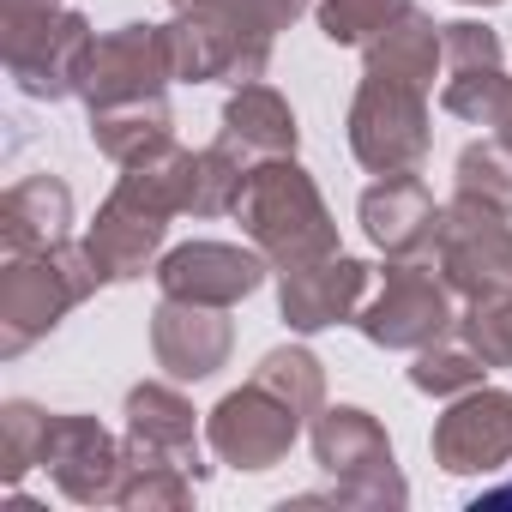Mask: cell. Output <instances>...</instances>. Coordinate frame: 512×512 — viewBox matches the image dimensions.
I'll return each mask as SVG.
<instances>
[{
	"label": "cell",
	"instance_id": "1",
	"mask_svg": "<svg viewBox=\"0 0 512 512\" xmlns=\"http://www.w3.org/2000/svg\"><path fill=\"white\" fill-rule=\"evenodd\" d=\"M235 223L272 260V272L338 253V217H332L320 181L296 157H266L247 169L241 199H235Z\"/></svg>",
	"mask_w": 512,
	"mask_h": 512
},
{
	"label": "cell",
	"instance_id": "2",
	"mask_svg": "<svg viewBox=\"0 0 512 512\" xmlns=\"http://www.w3.org/2000/svg\"><path fill=\"white\" fill-rule=\"evenodd\" d=\"M97 290H103V272L85 241H55L43 253H7V266H0V356L19 362Z\"/></svg>",
	"mask_w": 512,
	"mask_h": 512
},
{
	"label": "cell",
	"instance_id": "3",
	"mask_svg": "<svg viewBox=\"0 0 512 512\" xmlns=\"http://www.w3.org/2000/svg\"><path fill=\"white\" fill-rule=\"evenodd\" d=\"M308 440H314V464L338 488H320L302 500H338V506H404L410 500L398 452H392L380 416H368L362 404H326L308 422Z\"/></svg>",
	"mask_w": 512,
	"mask_h": 512
},
{
	"label": "cell",
	"instance_id": "4",
	"mask_svg": "<svg viewBox=\"0 0 512 512\" xmlns=\"http://www.w3.org/2000/svg\"><path fill=\"white\" fill-rule=\"evenodd\" d=\"M350 157L368 175H422L428 151H434V115H428V91L410 79H386V73H362L356 97H350Z\"/></svg>",
	"mask_w": 512,
	"mask_h": 512
},
{
	"label": "cell",
	"instance_id": "5",
	"mask_svg": "<svg viewBox=\"0 0 512 512\" xmlns=\"http://www.w3.org/2000/svg\"><path fill=\"white\" fill-rule=\"evenodd\" d=\"M356 332L374 350H410V356L428 350L434 338L458 332V296L440 278L434 253L428 260H386L380 290H368V302L356 314Z\"/></svg>",
	"mask_w": 512,
	"mask_h": 512
},
{
	"label": "cell",
	"instance_id": "6",
	"mask_svg": "<svg viewBox=\"0 0 512 512\" xmlns=\"http://www.w3.org/2000/svg\"><path fill=\"white\" fill-rule=\"evenodd\" d=\"M97 31L85 13H13L0 19V55H7V73L25 97L37 103H67L85 91V67H91Z\"/></svg>",
	"mask_w": 512,
	"mask_h": 512
},
{
	"label": "cell",
	"instance_id": "7",
	"mask_svg": "<svg viewBox=\"0 0 512 512\" xmlns=\"http://www.w3.org/2000/svg\"><path fill=\"white\" fill-rule=\"evenodd\" d=\"M434 266L458 302L500 296L512 284V217L452 193V205L440 211V235H434Z\"/></svg>",
	"mask_w": 512,
	"mask_h": 512
},
{
	"label": "cell",
	"instance_id": "8",
	"mask_svg": "<svg viewBox=\"0 0 512 512\" xmlns=\"http://www.w3.org/2000/svg\"><path fill=\"white\" fill-rule=\"evenodd\" d=\"M302 422L308 416H296L272 386L247 380L217 398V410L205 416V440L229 470H278L290 446L302 440Z\"/></svg>",
	"mask_w": 512,
	"mask_h": 512
},
{
	"label": "cell",
	"instance_id": "9",
	"mask_svg": "<svg viewBox=\"0 0 512 512\" xmlns=\"http://www.w3.org/2000/svg\"><path fill=\"white\" fill-rule=\"evenodd\" d=\"M440 109L470 127H500V115L512 109V73L500 37L476 19L440 25Z\"/></svg>",
	"mask_w": 512,
	"mask_h": 512
},
{
	"label": "cell",
	"instance_id": "10",
	"mask_svg": "<svg viewBox=\"0 0 512 512\" xmlns=\"http://www.w3.org/2000/svg\"><path fill=\"white\" fill-rule=\"evenodd\" d=\"M169 205H157L145 187H133L127 175L115 181V193L97 205L91 229H85V247L103 272V284H139L145 272H157L163 260V241H169Z\"/></svg>",
	"mask_w": 512,
	"mask_h": 512
},
{
	"label": "cell",
	"instance_id": "11",
	"mask_svg": "<svg viewBox=\"0 0 512 512\" xmlns=\"http://www.w3.org/2000/svg\"><path fill=\"white\" fill-rule=\"evenodd\" d=\"M157 290L175 302H199V308H235L272 278V260L260 247H235V241H181L157 260Z\"/></svg>",
	"mask_w": 512,
	"mask_h": 512
},
{
	"label": "cell",
	"instance_id": "12",
	"mask_svg": "<svg viewBox=\"0 0 512 512\" xmlns=\"http://www.w3.org/2000/svg\"><path fill=\"white\" fill-rule=\"evenodd\" d=\"M175 85V55H169V25H121L103 31L85 67V109H115L139 97H163Z\"/></svg>",
	"mask_w": 512,
	"mask_h": 512
},
{
	"label": "cell",
	"instance_id": "13",
	"mask_svg": "<svg viewBox=\"0 0 512 512\" xmlns=\"http://www.w3.org/2000/svg\"><path fill=\"white\" fill-rule=\"evenodd\" d=\"M428 452L446 476H488L512 464V392L470 386L446 404V416L428 434Z\"/></svg>",
	"mask_w": 512,
	"mask_h": 512
},
{
	"label": "cell",
	"instance_id": "14",
	"mask_svg": "<svg viewBox=\"0 0 512 512\" xmlns=\"http://www.w3.org/2000/svg\"><path fill=\"white\" fill-rule=\"evenodd\" d=\"M43 470L55 476V488L67 500H79V506H115L121 500V476H127V440H115L97 416L55 410Z\"/></svg>",
	"mask_w": 512,
	"mask_h": 512
},
{
	"label": "cell",
	"instance_id": "15",
	"mask_svg": "<svg viewBox=\"0 0 512 512\" xmlns=\"http://www.w3.org/2000/svg\"><path fill=\"white\" fill-rule=\"evenodd\" d=\"M368 290H374V272L356 260V253L338 247L326 260L278 272V314H284L290 332L314 338V332H332V326H356Z\"/></svg>",
	"mask_w": 512,
	"mask_h": 512
},
{
	"label": "cell",
	"instance_id": "16",
	"mask_svg": "<svg viewBox=\"0 0 512 512\" xmlns=\"http://www.w3.org/2000/svg\"><path fill=\"white\" fill-rule=\"evenodd\" d=\"M127 452H145V458H163V464H181L193 482H205L211 476V464H205V422H199V410L187 404V392H181V380H139L133 392H127Z\"/></svg>",
	"mask_w": 512,
	"mask_h": 512
},
{
	"label": "cell",
	"instance_id": "17",
	"mask_svg": "<svg viewBox=\"0 0 512 512\" xmlns=\"http://www.w3.org/2000/svg\"><path fill=\"white\" fill-rule=\"evenodd\" d=\"M278 37H253L217 19H169V55H175V85H253L272 67Z\"/></svg>",
	"mask_w": 512,
	"mask_h": 512
},
{
	"label": "cell",
	"instance_id": "18",
	"mask_svg": "<svg viewBox=\"0 0 512 512\" xmlns=\"http://www.w3.org/2000/svg\"><path fill=\"white\" fill-rule=\"evenodd\" d=\"M229 308H199V302H175L163 296L151 308V356L169 380L181 386H199V380H217L235 356V326L223 320Z\"/></svg>",
	"mask_w": 512,
	"mask_h": 512
},
{
	"label": "cell",
	"instance_id": "19",
	"mask_svg": "<svg viewBox=\"0 0 512 512\" xmlns=\"http://www.w3.org/2000/svg\"><path fill=\"white\" fill-rule=\"evenodd\" d=\"M440 211L446 205H434L422 175H374V187H362L356 199V223L386 260H428L440 235Z\"/></svg>",
	"mask_w": 512,
	"mask_h": 512
},
{
	"label": "cell",
	"instance_id": "20",
	"mask_svg": "<svg viewBox=\"0 0 512 512\" xmlns=\"http://www.w3.org/2000/svg\"><path fill=\"white\" fill-rule=\"evenodd\" d=\"M217 139L235 145L247 163H266V157H296L302 127H296V109H290L284 91H272L266 79H253V85H235L229 91Z\"/></svg>",
	"mask_w": 512,
	"mask_h": 512
},
{
	"label": "cell",
	"instance_id": "21",
	"mask_svg": "<svg viewBox=\"0 0 512 512\" xmlns=\"http://www.w3.org/2000/svg\"><path fill=\"white\" fill-rule=\"evenodd\" d=\"M73 229V187L61 175H25L0 199V241L7 253H43Z\"/></svg>",
	"mask_w": 512,
	"mask_h": 512
},
{
	"label": "cell",
	"instance_id": "22",
	"mask_svg": "<svg viewBox=\"0 0 512 512\" xmlns=\"http://www.w3.org/2000/svg\"><path fill=\"white\" fill-rule=\"evenodd\" d=\"M175 139V115H169V97H139V103H115V109H91V145L109 157V163H139L145 151L169 145Z\"/></svg>",
	"mask_w": 512,
	"mask_h": 512
},
{
	"label": "cell",
	"instance_id": "23",
	"mask_svg": "<svg viewBox=\"0 0 512 512\" xmlns=\"http://www.w3.org/2000/svg\"><path fill=\"white\" fill-rule=\"evenodd\" d=\"M362 55H368L362 73H386V79H410V85L434 91V73H440V25L428 13H410L380 43H368Z\"/></svg>",
	"mask_w": 512,
	"mask_h": 512
},
{
	"label": "cell",
	"instance_id": "24",
	"mask_svg": "<svg viewBox=\"0 0 512 512\" xmlns=\"http://www.w3.org/2000/svg\"><path fill=\"white\" fill-rule=\"evenodd\" d=\"M253 380L260 386H272L296 416H320L326 410V362L308 350V344H278V350H266L260 356V368H253Z\"/></svg>",
	"mask_w": 512,
	"mask_h": 512
},
{
	"label": "cell",
	"instance_id": "25",
	"mask_svg": "<svg viewBox=\"0 0 512 512\" xmlns=\"http://www.w3.org/2000/svg\"><path fill=\"white\" fill-rule=\"evenodd\" d=\"M452 193L512 217V145L500 133L494 139H470L458 151V163H452Z\"/></svg>",
	"mask_w": 512,
	"mask_h": 512
},
{
	"label": "cell",
	"instance_id": "26",
	"mask_svg": "<svg viewBox=\"0 0 512 512\" xmlns=\"http://www.w3.org/2000/svg\"><path fill=\"white\" fill-rule=\"evenodd\" d=\"M410 13H416V0H314L320 37L332 49H368Z\"/></svg>",
	"mask_w": 512,
	"mask_h": 512
},
{
	"label": "cell",
	"instance_id": "27",
	"mask_svg": "<svg viewBox=\"0 0 512 512\" xmlns=\"http://www.w3.org/2000/svg\"><path fill=\"white\" fill-rule=\"evenodd\" d=\"M482 374H488V362L470 350V338H464V332L434 338V344H428V350H416V362H410V386H416L422 398H458V392L482 386Z\"/></svg>",
	"mask_w": 512,
	"mask_h": 512
},
{
	"label": "cell",
	"instance_id": "28",
	"mask_svg": "<svg viewBox=\"0 0 512 512\" xmlns=\"http://www.w3.org/2000/svg\"><path fill=\"white\" fill-rule=\"evenodd\" d=\"M49 422L55 410L31 404V398H7L0 404V476H7L13 488L43 470V452H49Z\"/></svg>",
	"mask_w": 512,
	"mask_h": 512
},
{
	"label": "cell",
	"instance_id": "29",
	"mask_svg": "<svg viewBox=\"0 0 512 512\" xmlns=\"http://www.w3.org/2000/svg\"><path fill=\"white\" fill-rule=\"evenodd\" d=\"M115 506H127V512H181V506H193V476L181 464L127 452V476H121Z\"/></svg>",
	"mask_w": 512,
	"mask_h": 512
},
{
	"label": "cell",
	"instance_id": "30",
	"mask_svg": "<svg viewBox=\"0 0 512 512\" xmlns=\"http://www.w3.org/2000/svg\"><path fill=\"white\" fill-rule=\"evenodd\" d=\"M169 7L187 13V19H217V25H235V31H253V37H278L314 7V0H169Z\"/></svg>",
	"mask_w": 512,
	"mask_h": 512
},
{
	"label": "cell",
	"instance_id": "31",
	"mask_svg": "<svg viewBox=\"0 0 512 512\" xmlns=\"http://www.w3.org/2000/svg\"><path fill=\"white\" fill-rule=\"evenodd\" d=\"M458 332L470 338V350L488 368H512V290H500L488 302H470V314L458 320Z\"/></svg>",
	"mask_w": 512,
	"mask_h": 512
},
{
	"label": "cell",
	"instance_id": "32",
	"mask_svg": "<svg viewBox=\"0 0 512 512\" xmlns=\"http://www.w3.org/2000/svg\"><path fill=\"white\" fill-rule=\"evenodd\" d=\"M61 0H0V19H13V13H55Z\"/></svg>",
	"mask_w": 512,
	"mask_h": 512
},
{
	"label": "cell",
	"instance_id": "33",
	"mask_svg": "<svg viewBox=\"0 0 512 512\" xmlns=\"http://www.w3.org/2000/svg\"><path fill=\"white\" fill-rule=\"evenodd\" d=\"M506 500H512V482H506V488H488V494H476V500H470V506H476V512H482V506H506Z\"/></svg>",
	"mask_w": 512,
	"mask_h": 512
},
{
	"label": "cell",
	"instance_id": "34",
	"mask_svg": "<svg viewBox=\"0 0 512 512\" xmlns=\"http://www.w3.org/2000/svg\"><path fill=\"white\" fill-rule=\"evenodd\" d=\"M494 133H500V139H506V145H512V109H506V115H500V127H494Z\"/></svg>",
	"mask_w": 512,
	"mask_h": 512
},
{
	"label": "cell",
	"instance_id": "35",
	"mask_svg": "<svg viewBox=\"0 0 512 512\" xmlns=\"http://www.w3.org/2000/svg\"><path fill=\"white\" fill-rule=\"evenodd\" d=\"M458 7H500V0H458Z\"/></svg>",
	"mask_w": 512,
	"mask_h": 512
},
{
	"label": "cell",
	"instance_id": "36",
	"mask_svg": "<svg viewBox=\"0 0 512 512\" xmlns=\"http://www.w3.org/2000/svg\"><path fill=\"white\" fill-rule=\"evenodd\" d=\"M506 290H512V284H506Z\"/></svg>",
	"mask_w": 512,
	"mask_h": 512
}]
</instances>
